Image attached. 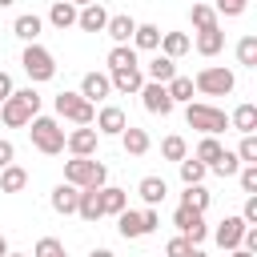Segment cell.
Instances as JSON below:
<instances>
[{"mask_svg":"<svg viewBox=\"0 0 257 257\" xmlns=\"http://www.w3.org/2000/svg\"><path fill=\"white\" fill-rule=\"evenodd\" d=\"M40 112V92L28 84V88H12V96L0 100V120L8 128H24L32 116Z\"/></svg>","mask_w":257,"mask_h":257,"instance_id":"6da1fadb","label":"cell"},{"mask_svg":"<svg viewBox=\"0 0 257 257\" xmlns=\"http://www.w3.org/2000/svg\"><path fill=\"white\" fill-rule=\"evenodd\" d=\"M24 128H28V137H32V149H36V153H44V157L64 153V128H60V120H56V116L36 112Z\"/></svg>","mask_w":257,"mask_h":257,"instance_id":"7a4b0ae2","label":"cell"},{"mask_svg":"<svg viewBox=\"0 0 257 257\" xmlns=\"http://www.w3.org/2000/svg\"><path fill=\"white\" fill-rule=\"evenodd\" d=\"M185 124L197 128L201 137H221V133L229 128V116H225V108H217V104L189 100V104H185Z\"/></svg>","mask_w":257,"mask_h":257,"instance_id":"3957f363","label":"cell"},{"mask_svg":"<svg viewBox=\"0 0 257 257\" xmlns=\"http://www.w3.org/2000/svg\"><path fill=\"white\" fill-rule=\"evenodd\" d=\"M157 225H161V213H157V205H145V209H120V213H116V233H120L124 241L149 237Z\"/></svg>","mask_w":257,"mask_h":257,"instance_id":"277c9868","label":"cell"},{"mask_svg":"<svg viewBox=\"0 0 257 257\" xmlns=\"http://www.w3.org/2000/svg\"><path fill=\"white\" fill-rule=\"evenodd\" d=\"M64 181L76 189H100V185H108V169L92 157H72V161H64Z\"/></svg>","mask_w":257,"mask_h":257,"instance_id":"5b68a950","label":"cell"},{"mask_svg":"<svg viewBox=\"0 0 257 257\" xmlns=\"http://www.w3.org/2000/svg\"><path fill=\"white\" fill-rule=\"evenodd\" d=\"M193 88H197L201 96H229V92L237 88V76H233V68H225V64H209V68H201V72L193 76Z\"/></svg>","mask_w":257,"mask_h":257,"instance_id":"8992f818","label":"cell"},{"mask_svg":"<svg viewBox=\"0 0 257 257\" xmlns=\"http://www.w3.org/2000/svg\"><path fill=\"white\" fill-rule=\"evenodd\" d=\"M20 64H24V72H28V80L32 84H44V80H52L56 76V56L44 48V44H24V56H20Z\"/></svg>","mask_w":257,"mask_h":257,"instance_id":"52a82bcc","label":"cell"},{"mask_svg":"<svg viewBox=\"0 0 257 257\" xmlns=\"http://www.w3.org/2000/svg\"><path fill=\"white\" fill-rule=\"evenodd\" d=\"M52 108H56L60 120H72V124H92V116H96V104L84 100L80 92H56Z\"/></svg>","mask_w":257,"mask_h":257,"instance_id":"ba28073f","label":"cell"},{"mask_svg":"<svg viewBox=\"0 0 257 257\" xmlns=\"http://www.w3.org/2000/svg\"><path fill=\"white\" fill-rule=\"evenodd\" d=\"M173 225H177V233H185L193 245H201V241L209 237V225H205V213H201V209L177 205V209H173Z\"/></svg>","mask_w":257,"mask_h":257,"instance_id":"9c48e42d","label":"cell"},{"mask_svg":"<svg viewBox=\"0 0 257 257\" xmlns=\"http://www.w3.org/2000/svg\"><path fill=\"white\" fill-rule=\"evenodd\" d=\"M137 96H141L145 112H153V116H169V112H173V96H169V88L157 84V80H145Z\"/></svg>","mask_w":257,"mask_h":257,"instance_id":"30bf717a","label":"cell"},{"mask_svg":"<svg viewBox=\"0 0 257 257\" xmlns=\"http://www.w3.org/2000/svg\"><path fill=\"white\" fill-rule=\"evenodd\" d=\"M96 145H100V133H96L92 124H76L72 133H64V149H68L72 157H92Z\"/></svg>","mask_w":257,"mask_h":257,"instance_id":"8fae6325","label":"cell"},{"mask_svg":"<svg viewBox=\"0 0 257 257\" xmlns=\"http://www.w3.org/2000/svg\"><path fill=\"white\" fill-rule=\"evenodd\" d=\"M92 124H96V133H100V137H120V133H124V124H128V116H124V108L104 104V108H96Z\"/></svg>","mask_w":257,"mask_h":257,"instance_id":"7c38bea8","label":"cell"},{"mask_svg":"<svg viewBox=\"0 0 257 257\" xmlns=\"http://www.w3.org/2000/svg\"><path fill=\"white\" fill-rule=\"evenodd\" d=\"M241 237H245V221H241V213H233V217H225L217 229H213V241L229 253V249H237L241 245Z\"/></svg>","mask_w":257,"mask_h":257,"instance_id":"4fadbf2b","label":"cell"},{"mask_svg":"<svg viewBox=\"0 0 257 257\" xmlns=\"http://www.w3.org/2000/svg\"><path fill=\"white\" fill-rule=\"evenodd\" d=\"M80 96L84 100H104V96H112V80H108V72H84L80 76Z\"/></svg>","mask_w":257,"mask_h":257,"instance_id":"5bb4252c","label":"cell"},{"mask_svg":"<svg viewBox=\"0 0 257 257\" xmlns=\"http://www.w3.org/2000/svg\"><path fill=\"white\" fill-rule=\"evenodd\" d=\"M104 24H108V12L100 8V0L76 8V28H80V32H104Z\"/></svg>","mask_w":257,"mask_h":257,"instance_id":"9a60e30c","label":"cell"},{"mask_svg":"<svg viewBox=\"0 0 257 257\" xmlns=\"http://www.w3.org/2000/svg\"><path fill=\"white\" fill-rule=\"evenodd\" d=\"M108 80H112V92L137 96L141 84H145V72H141V64H137V68H116V72H108Z\"/></svg>","mask_w":257,"mask_h":257,"instance_id":"2e32d148","label":"cell"},{"mask_svg":"<svg viewBox=\"0 0 257 257\" xmlns=\"http://www.w3.org/2000/svg\"><path fill=\"white\" fill-rule=\"evenodd\" d=\"M141 72H145V80L165 84V80H173V76H177V60H173V56H165V52H157V56H153V60H149Z\"/></svg>","mask_w":257,"mask_h":257,"instance_id":"e0dca14e","label":"cell"},{"mask_svg":"<svg viewBox=\"0 0 257 257\" xmlns=\"http://www.w3.org/2000/svg\"><path fill=\"white\" fill-rule=\"evenodd\" d=\"M76 197H80V189H76V185H68V181H60V185L52 189L48 205H52L60 217H68V213H76Z\"/></svg>","mask_w":257,"mask_h":257,"instance_id":"ac0fdd59","label":"cell"},{"mask_svg":"<svg viewBox=\"0 0 257 257\" xmlns=\"http://www.w3.org/2000/svg\"><path fill=\"white\" fill-rule=\"evenodd\" d=\"M104 32H108V40H112V44H128V40H133V32H137V20H133V16H124V12H116V16H108Z\"/></svg>","mask_w":257,"mask_h":257,"instance_id":"d6986e66","label":"cell"},{"mask_svg":"<svg viewBox=\"0 0 257 257\" xmlns=\"http://www.w3.org/2000/svg\"><path fill=\"white\" fill-rule=\"evenodd\" d=\"M193 48H197L201 56H217V52L225 48V32H221V24L201 28V32H197V40H193Z\"/></svg>","mask_w":257,"mask_h":257,"instance_id":"ffe728a7","label":"cell"},{"mask_svg":"<svg viewBox=\"0 0 257 257\" xmlns=\"http://www.w3.org/2000/svg\"><path fill=\"white\" fill-rule=\"evenodd\" d=\"M120 145H124V153H128V157H145V153L153 149L149 133H145V128H137V124H124V133H120Z\"/></svg>","mask_w":257,"mask_h":257,"instance_id":"44dd1931","label":"cell"},{"mask_svg":"<svg viewBox=\"0 0 257 257\" xmlns=\"http://www.w3.org/2000/svg\"><path fill=\"white\" fill-rule=\"evenodd\" d=\"M137 193H141V201H145V205H161V201L169 197V185H165V177H157V173H149V177H141V185H137Z\"/></svg>","mask_w":257,"mask_h":257,"instance_id":"7402d4cb","label":"cell"},{"mask_svg":"<svg viewBox=\"0 0 257 257\" xmlns=\"http://www.w3.org/2000/svg\"><path fill=\"white\" fill-rule=\"evenodd\" d=\"M120 209H128V193L116 189V185H100V213L104 217H116Z\"/></svg>","mask_w":257,"mask_h":257,"instance_id":"603a6c76","label":"cell"},{"mask_svg":"<svg viewBox=\"0 0 257 257\" xmlns=\"http://www.w3.org/2000/svg\"><path fill=\"white\" fill-rule=\"evenodd\" d=\"M76 217L80 221H100L104 213H100V189H80V197H76Z\"/></svg>","mask_w":257,"mask_h":257,"instance_id":"cb8c5ba5","label":"cell"},{"mask_svg":"<svg viewBox=\"0 0 257 257\" xmlns=\"http://www.w3.org/2000/svg\"><path fill=\"white\" fill-rule=\"evenodd\" d=\"M137 52H157L161 48V28L157 24H137V32H133V40H128Z\"/></svg>","mask_w":257,"mask_h":257,"instance_id":"d4e9b609","label":"cell"},{"mask_svg":"<svg viewBox=\"0 0 257 257\" xmlns=\"http://www.w3.org/2000/svg\"><path fill=\"white\" fill-rule=\"evenodd\" d=\"M229 128H237L241 137L245 133H257V104H237L229 112Z\"/></svg>","mask_w":257,"mask_h":257,"instance_id":"484cf974","label":"cell"},{"mask_svg":"<svg viewBox=\"0 0 257 257\" xmlns=\"http://www.w3.org/2000/svg\"><path fill=\"white\" fill-rule=\"evenodd\" d=\"M24 185H28V169H20L16 161L0 169V193H24Z\"/></svg>","mask_w":257,"mask_h":257,"instance_id":"4316f807","label":"cell"},{"mask_svg":"<svg viewBox=\"0 0 257 257\" xmlns=\"http://www.w3.org/2000/svg\"><path fill=\"white\" fill-rule=\"evenodd\" d=\"M48 24L52 28H72L76 24V4H68V0H52V8H48Z\"/></svg>","mask_w":257,"mask_h":257,"instance_id":"83f0119b","label":"cell"},{"mask_svg":"<svg viewBox=\"0 0 257 257\" xmlns=\"http://www.w3.org/2000/svg\"><path fill=\"white\" fill-rule=\"evenodd\" d=\"M189 24L201 32V28H213V24H221V16L213 12V4H209V0H193V8H189Z\"/></svg>","mask_w":257,"mask_h":257,"instance_id":"f1b7e54d","label":"cell"},{"mask_svg":"<svg viewBox=\"0 0 257 257\" xmlns=\"http://www.w3.org/2000/svg\"><path fill=\"white\" fill-rule=\"evenodd\" d=\"M40 28H44V20H40L36 12H24V16H16V20H12V32H16L24 44H32V40L40 36Z\"/></svg>","mask_w":257,"mask_h":257,"instance_id":"f546056e","label":"cell"},{"mask_svg":"<svg viewBox=\"0 0 257 257\" xmlns=\"http://www.w3.org/2000/svg\"><path fill=\"white\" fill-rule=\"evenodd\" d=\"M189 48H193V40H189L185 32H161V48H157V52H165V56L181 60V56H185Z\"/></svg>","mask_w":257,"mask_h":257,"instance_id":"4dcf8cb0","label":"cell"},{"mask_svg":"<svg viewBox=\"0 0 257 257\" xmlns=\"http://www.w3.org/2000/svg\"><path fill=\"white\" fill-rule=\"evenodd\" d=\"M141 60H137V48L133 44H112V52H108V72H116V68H137Z\"/></svg>","mask_w":257,"mask_h":257,"instance_id":"1f68e13d","label":"cell"},{"mask_svg":"<svg viewBox=\"0 0 257 257\" xmlns=\"http://www.w3.org/2000/svg\"><path fill=\"white\" fill-rule=\"evenodd\" d=\"M165 88H169L173 104H189V100H193V92H197V88H193V76H181V72H177L173 80H165Z\"/></svg>","mask_w":257,"mask_h":257,"instance_id":"d6a6232c","label":"cell"},{"mask_svg":"<svg viewBox=\"0 0 257 257\" xmlns=\"http://www.w3.org/2000/svg\"><path fill=\"white\" fill-rule=\"evenodd\" d=\"M221 153H225V145H221L217 137H201V141H197V149H193V157H197V161H201L205 169H209V165H213V161H217Z\"/></svg>","mask_w":257,"mask_h":257,"instance_id":"836d02e7","label":"cell"},{"mask_svg":"<svg viewBox=\"0 0 257 257\" xmlns=\"http://www.w3.org/2000/svg\"><path fill=\"white\" fill-rule=\"evenodd\" d=\"M209 201H213V193L205 189V185H185V193H181V205H189V209H209Z\"/></svg>","mask_w":257,"mask_h":257,"instance_id":"e575fe53","label":"cell"},{"mask_svg":"<svg viewBox=\"0 0 257 257\" xmlns=\"http://www.w3.org/2000/svg\"><path fill=\"white\" fill-rule=\"evenodd\" d=\"M237 64L241 68H257V36L253 32L237 40Z\"/></svg>","mask_w":257,"mask_h":257,"instance_id":"d590c367","label":"cell"},{"mask_svg":"<svg viewBox=\"0 0 257 257\" xmlns=\"http://www.w3.org/2000/svg\"><path fill=\"white\" fill-rule=\"evenodd\" d=\"M177 169H181V181H185V185H201V181H205V173H209V169H205L197 157H185V161H177Z\"/></svg>","mask_w":257,"mask_h":257,"instance_id":"8d00e7d4","label":"cell"},{"mask_svg":"<svg viewBox=\"0 0 257 257\" xmlns=\"http://www.w3.org/2000/svg\"><path fill=\"white\" fill-rule=\"evenodd\" d=\"M161 157H165V161H185V157H189L185 137H177V133H173V137H165V141H161Z\"/></svg>","mask_w":257,"mask_h":257,"instance_id":"74e56055","label":"cell"},{"mask_svg":"<svg viewBox=\"0 0 257 257\" xmlns=\"http://www.w3.org/2000/svg\"><path fill=\"white\" fill-rule=\"evenodd\" d=\"M32 257H68V249H64L60 237H40L36 249H32Z\"/></svg>","mask_w":257,"mask_h":257,"instance_id":"f35d334b","label":"cell"},{"mask_svg":"<svg viewBox=\"0 0 257 257\" xmlns=\"http://www.w3.org/2000/svg\"><path fill=\"white\" fill-rule=\"evenodd\" d=\"M209 169H213L217 177H237V169H241V161H237V153H229V149H225V153H221V157H217V161H213Z\"/></svg>","mask_w":257,"mask_h":257,"instance_id":"ab89813d","label":"cell"},{"mask_svg":"<svg viewBox=\"0 0 257 257\" xmlns=\"http://www.w3.org/2000/svg\"><path fill=\"white\" fill-rule=\"evenodd\" d=\"M237 161H241V165H257V137H253V133L241 137V145H237Z\"/></svg>","mask_w":257,"mask_h":257,"instance_id":"60d3db41","label":"cell"},{"mask_svg":"<svg viewBox=\"0 0 257 257\" xmlns=\"http://www.w3.org/2000/svg\"><path fill=\"white\" fill-rule=\"evenodd\" d=\"M249 8V0H213V12L217 16H241Z\"/></svg>","mask_w":257,"mask_h":257,"instance_id":"b9f144b4","label":"cell"},{"mask_svg":"<svg viewBox=\"0 0 257 257\" xmlns=\"http://www.w3.org/2000/svg\"><path fill=\"white\" fill-rule=\"evenodd\" d=\"M237 181H241V193H257V165H241Z\"/></svg>","mask_w":257,"mask_h":257,"instance_id":"7bdbcfd3","label":"cell"},{"mask_svg":"<svg viewBox=\"0 0 257 257\" xmlns=\"http://www.w3.org/2000/svg\"><path fill=\"white\" fill-rule=\"evenodd\" d=\"M189 249H193V241H189L185 233H177V237L165 245V257H189Z\"/></svg>","mask_w":257,"mask_h":257,"instance_id":"ee69618b","label":"cell"},{"mask_svg":"<svg viewBox=\"0 0 257 257\" xmlns=\"http://www.w3.org/2000/svg\"><path fill=\"white\" fill-rule=\"evenodd\" d=\"M241 221H245V225H257V193H245V205H241Z\"/></svg>","mask_w":257,"mask_h":257,"instance_id":"f6af8a7d","label":"cell"},{"mask_svg":"<svg viewBox=\"0 0 257 257\" xmlns=\"http://www.w3.org/2000/svg\"><path fill=\"white\" fill-rule=\"evenodd\" d=\"M12 161H16V145H12V141H0V169L12 165Z\"/></svg>","mask_w":257,"mask_h":257,"instance_id":"bcb514c9","label":"cell"},{"mask_svg":"<svg viewBox=\"0 0 257 257\" xmlns=\"http://www.w3.org/2000/svg\"><path fill=\"white\" fill-rule=\"evenodd\" d=\"M4 96H12V76L0 68V100H4Z\"/></svg>","mask_w":257,"mask_h":257,"instance_id":"7dc6e473","label":"cell"},{"mask_svg":"<svg viewBox=\"0 0 257 257\" xmlns=\"http://www.w3.org/2000/svg\"><path fill=\"white\" fill-rule=\"evenodd\" d=\"M229 257H257V253H249V249H241V245H237V249H229Z\"/></svg>","mask_w":257,"mask_h":257,"instance_id":"c3c4849f","label":"cell"},{"mask_svg":"<svg viewBox=\"0 0 257 257\" xmlns=\"http://www.w3.org/2000/svg\"><path fill=\"white\" fill-rule=\"evenodd\" d=\"M88 257H116V253H112V249H104V245H100V249H92V253H88Z\"/></svg>","mask_w":257,"mask_h":257,"instance_id":"681fc988","label":"cell"},{"mask_svg":"<svg viewBox=\"0 0 257 257\" xmlns=\"http://www.w3.org/2000/svg\"><path fill=\"white\" fill-rule=\"evenodd\" d=\"M189 257H209V253H205L201 245H193V249H189Z\"/></svg>","mask_w":257,"mask_h":257,"instance_id":"f907efd6","label":"cell"},{"mask_svg":"<svg viewBox=\"0 0 257 257\" xmlns=\"http://www.w3.org/2000/svg\"><path fill=\"white\" fill-rule=\"evenodd\" d=\"M4 253H8V237L0 233V257H4Z\"/></svg>","mask_w":257,"mask_h":257,"instance_id":"816d5d0a","label":"cell"},{"mask_svg":"<svg viewBox=\"0 0 257 257\" xmlns=\"http://www.w3.org/2000/svg\"><path fill=\"white\" fill-rule=\"evenodd\" d=\"M4 257H32V253H12V249H8V253H4Z\"/></svg>","mask_w":257,"mask_h":257,"instance_id":"f5cc1de1","label":"cell"},{"mask_svg":"<svg viewBox=\"0 0 257 257\" xmlns=\"http://www.w3.org/2000/svg\"><path fill=\"white\" fill-rule=\"evenodd\" d=\"M68 4H76V8H84V4H92V0H68Z\"/></svg>","mask_w":257,"mask_h":257,"instance_id":"db71d44e","label":"cell"},{"mask_svg":"<svg viewBox=\"0 0 257 257\" xmlns=\"http://www.w3.org/2000/svg\"><path fill=\"white\" fill-rule=\"evenodd\" d=\"M12 4H16V0H0V8H12Z\"/></svg>","mask_w":257,"mask_h":257,"instance_id":"11a10c76","label":"cell"}]
</instances>
